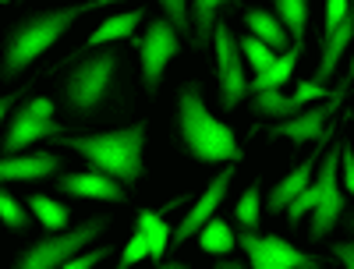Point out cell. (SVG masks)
Listing matches in <instances>:
<instances>
[{"instance_id":"cell-1","label":"cell","mask_w":354,"mask_h":269,"mask_svg":"<svg viewBox=\"0 0 354 269\" xmlns=\"http://www.w3.org/2000/svg\"><path fill=\"white\" fill-rule=\"evenodd\" d=\"M145 135L149 124L135 121L128 128H113V131H96V135H61L57 145L75 149L82 160L93 163V170L121 181L124 188H135L145 174Z\"/></svg>"},{"instance_id":"cell-2","label":"cell","mask_w":354,"mask_h":269,"mask_svg":"<svg viewBox=\"0 0 354 269\" xmlns=\"http://www.w3.org/2000/svg\"><path fill=\"white\" fill-rule=\"evenodd\" d=\"M177 128H181V142L188 149V156L198 163H241L245 149L238 145V135L230 131V124L216 121L202 100L198 85H185L181 100H177Z\"/></svg>"},{"instance_id":"cell-3","label":"cell","mask_w":354,"mask_h":269,"mask_svg":"<svg viewBox=\"0 0 354 269\" xmlns=\"http://www.w3.org/2000/svg\"><path fill=\"white\" fill-rule=\"evenodd\" d=\"M96 8H103V4L57 8V11H43V15L25 18V21L15 28V33L8 36V46H4V75H8V78H18L43 50H50L57 39H61L82 15L96 11Z\"/></svg>"},{"instance_id":"cell-4","label":"cell","mask_w":354,"mask_h":269,"mask_svg":"<svg viewBox=\"0 0 354 269\" xmlns=\"http://www.w3.org/2000/svg\"><path fill=\"white\" fill-rule=\"evenodd\" d=\"M110 227L106 216H93L78 223L75 230L68 234H50V237H39V241H32L18 259H15V269H64L71 259L85 255L88 245H96L103 230Z\"/></svg>"},{"instance_id":"cell-5","label":"cell","mask_w":354,"mask_h":269,"mask_svg":"<svg viewBox=\"0 0 354 269\" xmlns=\"http://www.w3.org/2000/svg\"><path fill=\"white\" fill-rule=\"evenodd\" d=\"M340 163H344V145L330 149L326 156H322L319 170H315V185H319V205L312 213V227H308V237L312 241H322L340 220L344 213V195H340Z\"/></svg>"},{"instance_id":"cell-6","label":"cell","mask_w":354,"mask_h":269,"mask_svg":"<svg viewBox=\"0 0 354 269\" xmlns=\"http://www.w3.org/2000/svg\"><path fill=\"white\" fill-rule=\"evenodd\" d=\"M117 50H103L96 57H88V61H82L71 78H68V106L78 110V113H88V110H96L100 100L106 96V85L117 71Z\"/></svg>"},{"instance_id":"cell-7","label":"cell","mask_w":354,"mask_h":269,"mask_svg":"<svg viewBox=\"0 0 354 269\" xmlns=\"http://www.w3.org/2000/svg\"><path fill=\"white\" fill-rule=\"evenodd\" d=\"M213 46H216V82H220V106L234 110L248 93H252V82L245 75L241 64V43L234 39V33L220 21L216 33H213Z\"/></svg>"},{"instance_id":"cell-8","label":"cell","mask_w":354,"mask_h":269,"mask_svg":"<svg viewBox=\"0 0 354 269\" xmlns=\"http://www.w3.org/2000/svg\"><path fill=\"white\" fill-rule=\"evenodd\" d=\"M181 53V36L177 28L167 21V18H153L145 36L138 39V57H142V82H145V93H156L163 75H167V64Z\"/></svg>"},{"instance_id":"cell-9","label":"cell","mask_w":354,"mask_h":269,"mask_svg":"<svg viewBox=\"0 0 354 269\" xmlns=\"http://www.w3.org/2000/svg\"><path fill=\"white\" fill-rule=\"evenodd\" d=\"M344 100V89H337L330 103H319V106H308L305 113H298L294 121H280V124H270L266 131H270V138H287L290 145H305V142H322V135H326V121L337 113Z\"/></svg>"},{"instance_id":"cell-10","label":"cell","mask_w":354,"mask_h":269,"mask_svg":"<svg viewBox=\"0 0 354 269\" xmlns=\"http://www.w3.org/2000/svg\"><path fill=\"white\" fill-rule=\"evenodd\" d=\"M230 181H234V167H227V170H220V174L213 177L209 188H205V192L198 195V202L192 205V213L181 220V227L174 230V245H170V248H181L192 234H202L205 223H213V220H216V209H220V202H223Z\"/></svg>"},{"instance_id":"cell-11","label":"cell","mask_w":354,"mask_h":269,"mask_svg":"<svg viewBox=\"0 0 354 269\" xmlns=\"http://www.w3.org/2000/svg\"><path fill=\"white\" fill-rule=\"evenodd\" d=\"M57 188L64 195H75V198H93V202H124L128 198V188L113 177L100 174V170H82V174H64L57 177Z\"/></svg>"},{"instance_id":"cell-12","label":"cell","mask_w":354,"mask_h":269,"mask_svg":"<svg viewBox=\"0 0 354 269\" xmlns=\"http://www.w3.org/2000/svg\"><path fill=\"white\" fill-rule=\"evenodd\" d=\"M50 135H57V138L64 135L61 121H39V117H32L21 106L11 117V128H8V138H4V156H18V149H28L32 142H43Z\"/></svg>"},{"instance_id":"cell-13","label":"cell","mask_w":354,"mask_h":269,"mask_svg":"<svg viewBox=\"0 0 354 269\" xmlns=\"http://www.w3.org/2000/svg\"><path fill=\"white\" fill-rule=\"evenodd\" d=\"M315 156H319V153H312L305 163H298L287 177H280V181H277V188H273V195H270V205H266L273 216H277V213H287V209L312 188V181H315Z\"/></svg>"},{"instance_id":"cell-14","label":"cell","mask_w":354,"mask_h":269,"mask_svg":"<svg viewBox=\"0 0 354 269\" xmlns=\"http://www.w3.org/2000/svg\"><path fill=\"white\" fill-rule=\"evenodd\" d=\"M53 170H61V156L57 153H28V156H4L0 163V177L11 181H43Z\"/></svg>"},{"instance_id":"cell-15","label":"cell","mask_w":354,"mask_h":269,"mask_svg":"<svg viewBox=\"0 0 354 269\" xmlns=\"http://www.w3.org/2000/svg\"><path fill=\"white\" fill-rule=\"evenodd\" d=\"M245 25H248V36H255L259 43H266L273 53H287L294 43L287 36V28L280 25V18L273 11H266V8H252L245 11Z\"/></svg>"},{"instance_id":"cell-16","label":"cell","mask_w":354,"mask_h":269,"mask_svg":"<svg viewBox=\"0 0 354 269\" xmlns=\"http://www.w3.org/2000/svg\"><path fill=\"white\" fill-rule=\"evenodd\" d=\"M351 43H354V15L337 28L333 36L322 39V61H319V71H315V85H326L337 75V64H340V57H344V50Z\"/></svg>"},{"instance_id":"cell-17","label":"cell","mask_w":354,"mask_h":269,"mask_svg":"<svg viewBox=\"0 0 354 269\" xmlns=\"http://www.w3.org/2000/svg\"><path fill=\"white\" fill-rule=\"evenodd\" d=\"M298 57H301V46H290L287 53H280L273 68H266L262 75H255V82H252V93H255V96H259V93H280V89L290 82L294 64H298Z\"/></svg>"},{"instance_id":"cell-18","label":"cell","mask_w":354,"mask_h":269,"mask_svg":"<svg viewBox=\"0 0 354 269\" xmlns=\"http://www.w3.org/2000/svg\"><path fill=\"white\" fill-rule=\"evenodd\" d=\"M135 230L145 234V241H149V252H153V262L163 259V252L174 245V230L167 227V220L160 213H153V209H138V216H135Z\"/></svg>"},{"instance_id":"cell-19","label":"cell","mask_w":354,"mask_h":269,"mask_svg":"<svg viewBox=\"0 0 354 269\" xmlns=\"http://www.w3.org/2000/svg\"><path fill=\"white\" fill-rule=\"evenodd\" d=\"M138 21H142V8L124 11V15H113V18H106V21L96 25V33L88 36L85 46H106V43H117V39H128V36H135V25Z\"/></svg>"},{"instance_id":"cell-20","label":"cell","mask_w":354,"mask_h":269,"mask_svg":"<svg viewBox=\"0 0 354 269\" xmlns=\"http://www.w3.org/2000/svg\"><path fill=\"white\" fill-rule=\"evenodd\" d=\"M252 110H255L259 117H270L273 124H280V121H294V117L305 113L308 106H301L294 96H283V93H259V96L252 100Z\"/></svg>"},{"instance_id":"cell-21","label":"cell","mask_w":354,"mask_h":269,"mask_svg":"<svg viewBox=\"0 0 354 269\" xmlns=\"http://www.w3.org/2000/svg\"><path fill=\"white\" fill-rule=\"evenodd\" d=\"M25 205L32 209L36 220H39L50 234H64V230H68V223H71L68 205H61V202L50 198V195H28V202H25Z\"/></svg>"},{"instance_id":"cell-22","label":"cell","mask_w":354,"mask_h":269,"mask_svg":"<svg viewBox=\"0 0 354 269\" xmlns=\"http://www.w3.org/2000/svg\"><path fill=\"white\" fill-rule=\"evenodd\" d=\"M216 18H220V4L216 0H198V4H192V46L195 50H205L213 43V33H216Z\"/></svg>"},{"instance_id":"cell-23","label":"cell","mask_w":354,"mask_h":269,"mask_svg":"<svg viewBox=\"0 0 354 269\" xmlns=\"http://www.w3.org/2000/svg\"><path fill=\"white\" fill-rule=\"evenodd\" d=\"M277 18L287 28L294 46H305V25H308V4L305 0H277Z\"/></svg>"},{"instance_id":"cell-24","label":"cell","mask_w":354,"mask_h":269,"mask_svg":"<svg viewBox=\"0 0 354 269\" xmlns=\"http://www.w3.org/2000/svg\"><path fill=\"white\" fill-rule=\"evenodd\" d=\"M262 241H266V248H270V252L277 255V262H280L283 269H322V266H319V259H312V255L298 252L290 241H283V237H277V234L262 237Z\"/></svg>"},{"instance_id":"cell-25","label":"cell","mask_w":354,"mask_h":269,"mask_svg":"<svg viewBox=\"0 0 354 269\" xmlns=\"http://www.w3.org/2000/svg\"><path fill=\"white\" fill-rule=\"evenodd\" d=\"M198 245H202V252H209V255H227V252H234V245H238V234L216 216L213 223H205V230L198 234Z\"/></svg>"},{"instance_id":"cell-26","label":"cell","mask_w":354,"mask_h":269,"mask_svg":"<svg viewBox=\"0 0 354 269\" xmlns=\"http://www.w3.org/2000/svg\"><path fill=\"white\" fill-rule=\"evenodd\" d=\"M234 216H238L241 230H248V234L259 230V220H262V188L259 185H248V192L234 205Z\"/></svg>"},{"instance_id":"cell-27","label":"cell","mask_w":354,"mask_h":269,"mask_svg":"<svg viewBox=\"0 0 354 269\" xmlns=\"http://www.w3.org/2000/svg\"><path fill=\"white\" fill-rule=\"evenodd\" d=\"M238 245H241L245 255H248V269H283V266L277 262V255L266 248V241H262L259 234L241 230V234H238Z\"/></svg>"},{"instance_id":"cell-28","label":"cell","mask_w":354,"mask_h":269,"mask_svg":"<svg viewBox=\"0 0 354 269\" xmlns=\"http://www.w3.org/2000/svg\"><path fill=\"white\" fill-rule=\"evenodd\" d=\"M241 53H245V61H248L259 75H262L266 68H273V64H277V57H280V53H273L266 43H259L255 36H241Z\"/></svg>"},{"instance_id":"cell-29","label":"cell","mask_w":354,"mask_h":269,"mask_svg":"<svg viewBox=\"0 0 354 269\" xmlns=\"http://www.w3.org/2000/svg\"><path fill=\"white\" fill-rule=\"evenodd\" d=\"M163 18L177 28V36L195 39L192 36V11H188V4H181V0H167V4H163Z\"/></svg>"},{"instance_id":"cell-30","label":"cell","mask_w":354,"mask_h":269,"mask_svg":"<svg viewBox=\"0 0 354 269\" xmlns=\"http://www.w3.org/2000/svg\"><path fill=\"white\" fill-rule=\"evenodd\" d=\"M0 216H4V223L11 227V230H25L28 227V213H25V205L15 198V195H0Z\"/></svg>"},{"instance_id":"cell-31","label":"cell","mask_w":354,"mask_h":269,"mask_svg":"<svg viewBox=\"0 0 354 269\" xmlns=\"http://www.w3.org/2000/svg\"><path fill=\"white\" fill-rule=\"evenodd\" d=\"M142 259H153V252H149V241H145V234H131V241L124 245V252H121V262H117V269H131L135 262H142Z\"/></svg>"},{"instance_id":"cell-32","label":"cell","mask_w":354,"mask_h":269,"mask_svg":"<svg viewBox=\"0 0 354 269\" xmlns=\"http://www.w3.org/2000/svg\"><path fill=\"white\" fill-rule=\"evenodd\" d=\"M351 15H354V4H347V0H330V4H326V21H322V39L333 36Z\"/></svg>"},{"instance_id":"cell-33","label":"cell","mask_w":354,"mask_h":269,"mask_svg":"<svg viewBox=\"0 0 354 269\" xmlns=\"http://www.w3.org/2000/svg\"><path fill=\"white\" fill-rule=\"evenodd\" d=\"M330 93H333V89H326V85H315V82H298L290 96L298 100L301 106H308V103H315V106H319V103H330V100H333Z\"/></svg>"},{"instance_id":"cell-34","label":"cell","mask_w":354,"mask_h":269,"mask_svg":"<svg viewBox=\"0 0 354 269\" xmlns=\"http://www.w3.org/2000/svg\"><path fill=\"white\" fill-rule=\"evenodd\" d=\"M25 110L32 113V117H39V121H53V100H46V96L28 100V103H25Z\"/></svg>"},{"instance_id":"cell-35","label":"cell","mask_w":354,"mask_h":269,"mask_svg":"<svg viewBox=\"0 0 354 269\" xmlns=\"http://www.w3.org/2000/svg\"><path fill=\"white\" fill-rule=\"evenodd\" d=\"M340 181H344V188L354 195V153L344 145V163H340Z\"/></svg>"},{"instance_id":"cell-36","label":"cell","mask_w":354,"mask_h":269,"mask_svg":"<svg viewBox=\"0 0 354 269\" xmlns=\"http://www.w3.org/2000/svg\"><path fill=\"white\" fill-rule=\"evenodd\" d=\"M333 255L344 262V269H354V241H337L333 245Z\"/></svg>"},{"instance_id":"cell-37","label":"cell","mask_w":354,"mask_h":269,"mask_svg":"<svg viewBox=\"0 0 354 269\" xmlns=\"http://www.w3.org/2000/svg\"><path fill=\"white\" fill-rule=\"evenodd\" d=\"M213 269H248L245 262H238V259H223V262H216Z\"/></svg>"},{"instance_id":"cell-38","label":"cell","mask_w":354,"mask_h":269,"mask_svg":"<svg viewBox=\"0 0 354 269\" xmlns=\"http://www.w3.org/2000/svg\"><path fill=\"white\" fill-rule=\"evenodd\" d=\"M351 82H354V57H351V68H347V78L340 82V89H344V93H347V85H351Z\"/></svg>"},{"instance_id":"cell-39","label":"cell","mask_w":354,"mask_h":269,"mask_svg":"<svg viewBox=\"0 0 354 269\" xmlns=\"http://www.w3.org/2000/svg\"><path fill=\"white\" fill-rule=\"evenodd\" d=\"M160 269H188V266H185V262H163Z\"/></svg>"},{"instance_id":"cell-40","label":"cell","mask_w":354,"mask_h":269,"mask_svg":"<svg viewBox=\"0 0 354 269\" xmlns=\"http://www.w3.org/2000/svg\"><path fill=\"white\" fill-rule=\"evenodd\" d=\"M344 227H347V230L354 234V213H347V216H344Z\"/></svg>"}]
</instances>
